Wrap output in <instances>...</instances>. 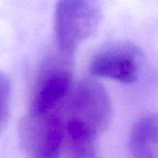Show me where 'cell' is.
<instances>
[{
  "label": "cell",
  "mask_w": 158,
  "mask_h": 158,
  "mask_svg": "<svg viewBox=\"0 0 158 158\" xmlns=\"http://www.w3.org/2000/svg\"><path fill=\"white\" fill-rule=\"evenodd\" d=\"M72 82L73 53L62 51L55 46L40 66L27 113L44 114L62 108Z\"/></svg>",
  "instance_id": "6da1fadb"
},
{
  "label": "cell",
  "mask_w": 158,
  "mask_h": 158,
  "mask_svg": "<svg viewBox=\"0 0 158 158\" xmlns=\"http://www.w3.org/2000/svg\"><path fill=\"white\" fill-rule=\"evenodd\" d=\"M101 21L100 0H57L54 10L55 46L74 54L79 44L97 33Z\"/></svg>",
  "instance_id": "7a4b0ae2"
},
{
  "label": "cell",
  "mask_w": 158,
  "mask_h": 158,
  "mask_svg": "<svg viewBox=\"0 0 158 158\" xmlns=\"http://www.w3.org/2000/svg\"><path fill=\"white\" fill-rule=\"evenodd\" d=\"M113 119V104L101 82L85 78L74 89L67 105V121L81 125L94 134L103 133Z\"/></svg>",
  "instance_id": "3957f363"
},
{
  "label": "cell",
  "mask_w": 158,
  "mask_h": 158,
  "mask_svg": "<svg viewBox=\"0 0 158 158\" xmlns=\"http://www.w3.org/2000/svg\"><path fill=\"white\" fill-rule=\"evenodd\" d=\"M61 112L26 114L21 132L26 158H60L66 123Z\"/></svg>",
  "instance_id": "277c9868"
},
{
  "label": "cell",
  "mask_w": 158,
  "mask_h": 158,
  "mask_svg": "<svg viewBox=\"0 0 158 158\" xmlns=\"http://www.w3.org/2000/svg\"><path fill=\"white\" fill-rule=\"evenodd\" d=\"M144 54L138 46L117 41L100 49L91 59L89 69L93 76L121 84H133L139 79Z\"/></svg>",
  "instance_id": "5b68a950"
},
{
  "label": "cell",
  "mask_w": 158,
  "mask_h": 158,
  "mask_svg": "<svg viewBox=\"0 0 158 158\" xmlns=\"http://www.w3.org/2000/svg\"><path fill=\"white\" fill-rule=\"evenodd\" d=\"M129 149L134 158H158V113L145 115L133 123Z\"/></svg>",
  "instance_id": "8992f818"
},
{
  "label": "cell",
  "mask_w": 158,
  "mask_h": 158,
  "mask_svg": "<svg viewBox=\"0 0 158 158\" xmlns=\"http://www.w3.org/2000/svg\"><path fill=\"white\" fill-rule=\"evenodd\" d=\"M97 138L81 125L66 120L60 158H100Z\"/></svg>",
  "instance_id": "52a82bcc"
},
{
  "label": "cell",
  "mask_w": 158,
  "mask_h": 158,
  "mask_svg": "<svg viewBox=\"0 0 158 158\" xmlns=\"http://www.w3.org/2000/svg\"><path fill=\"white\" fill-rule=\"evenodd\" d=\"M11 86L9 79L0 72V135L7 127L10 114Z\"/></svg>",
  "instance_id": "ba28073f"
}]
</instances>
